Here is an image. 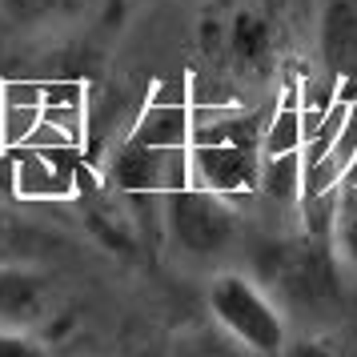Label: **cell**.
I'll return each instance as SVG.
<instances>
[{
  "instance_id": "7",
  "label": "cell",
  "mask_w": 357,
  "mask_h": 357,
  "mask_svg": "<svg viewBox=\"0 0 357 357\" xmlns=\"http://www.w3.org/2000/svg\"><path fill=\"white\" fill-rule=\"evenodd\" d=\"M132 141L145 145L189 149L193 141V97H189V77H177L173 84H157V93L141 105L137 121L129 125Z\"/></svg>"
},
{
  "instance_id": "12",
  "label": "cell",
  "mask_w": 357,
  "mask_h": 357,
  "mask_svg": "<svg viewBox=\"0 0 357 357\" xmlns=\"http://www.w3.org/2000/svg\"><path fill=\"white\" fill-rule=\"evenodd\" d=\"M257 193L273 197V201H281V205H301V153L265 157Z\"/></svg>"
},
{
  "instance_id": "3",
  "label": "cell",
  "mask_w": 357,
  "mask_h": 357,
  "mask_svg": "<svg viewBox=\"0 0 357 357\" xmlns=\"http://www.w3.org/2000/svg\"><path fill=\"white\" fill-rule=\"evenodd\" d=\"M161 217H165L169 245L189 261L225 257L233 249V241H237V233H241V221H237V213L229 205V197L197 189V185H185L177 193H165Z\"/></svg>"
},
{
  "instance_id": "4",
  "label": "cell",
  "mask_w": 357,
  "mask_h": 357,
  "mask_svg": "<svg viewBox=\"0 0 357 357\" xmlns=\"http://www.w3.org/2000/svg\"><path fill=\"white\" fill-rule=\"evenodd\" d=\"M4 177L20 201H77L89 189V161L68 145H13Z\"/></svg>"
},
{
  "instance_id": "10",
  "label": "cell",
  "mask_w": 357,
  "mask_h": 357,
  "mask_svg": "<svg viewBox=\"0 0 357 357\" xmlns=\"http://www.w3.org/2000/svg\"><path fill=\"white\" fill-rule=\"evenodd\" d=\"M305 149V121H301V105H297V89L289 84V93L281 97L265 132H261V157H285V153H301Z\"/></svg>"
},
{
  "instance_id": "8",
  "label": "cell",
  "mask_w": 357,
  "mask_h": 357,
  "mask_svg": "<svg viewBox=\"0 0 357 357\" xmlns=\"http://www.w3.org/2000/svg\"><path fill=\"white\" fill-rule=\"evenodd\" d=\"M49 281L29 265H0V329H36L49 317Z\"/></svg>"
},
{
  "instance_id": "16",
  "label": "cell",
  "mask_w": 357,
  "mask_h": 357,
  "mask_svg": "<svg viewBox=\"0 0 357 357\" xmlns=\"http://www.w3.org/2000/svg\"><path fill=\"white\" fill-rule=\"evenodd\" d=\"M341 189H354L357 193V153H354V161H349V173H345V181H341Z\"/></svg>"
},
{
  "instance_id": "13",
  "label": "cell",
  "mask_w": 357,
  "mask_h": 357,
  "mask_svg": "<svg viewBox=\"0 0 357 357\" xmlns=\"http://www.w3.org/2000/svg\"><path fill=\"white\" fill-rule=\"evenodd\" d=\"M333 245H337L341 261L357 273V193L354 189H337V201H333Z\"/></svg>"
},
{
  "instance_id": "17",
  "label": "cell",
  "mask_w": 357,
  "mask_h": 357,
  "mask_svg": "<svg viewBox=\"0 0 357 357\" xmlns=\"http://www.w3.org/2000/svg\"><path fill=\"white\" fill-rule=\"evenodd\" d=\"M4 153H8V145H4V129H0V173H4Z\"/></svg>"
},
{
  "instance_id": "1",
  "label": "cell",
  "mask_w": 357,
  "mask_h": 357,
  "mask_svg": "<svg viewBox=\"0 0 357 357\" xmlns=\"http://www.w3.org/2000/svg\"><path fill=\"white\" fill-rule=\"evenodd\" d=\"M205 65L225 81H261L281 52V13L273 0H209L197 20Z\"/></svg>"
},
{
  "instance_id": "15",
  "label": "cell",
  "mask_w": 357,
  "mask_h": 357,
  "mask_svg": "<svg viewBox=\"0 0 357 357\" xmlns=\"http://www.w3.org/2000/svg\"><path fill=\"white\" fill-rule=\"evenodd\" d=\"M0 357H49L29 329H0Z\"/></svg>"
},
{
  "instance_id": "9",
  "label": "cell",
  "mask_w": 357,
  "mask_h": 357,
  "mask_svg": "<svg viewBox=\"0 0 357 357\" xmlns=\"http://www.w3.org/2000/svg\"><path fill=\"white\" fill-rule=\"evenodd\" d=\"M321 52L329 73L354 81L357 73V0H329L321 20Z\"/></svg>"
},
{
  "instance_id": "14",
  "label": "cell",
  "mask_w": 357,
  "mask_h": 357,
  "mask_svg": "<svg viewBox=\"0 0 357 357\" xmlns=\"http://www.w3.org/2000/svg\"><path fill=\"white\" fill-rule=\"evenodd\" d=\"M89 0H0L4 17L17 24H40L52 17H77Z\"/></svg>"
},
{
  "instance_id": "11",
  "label": "cell",
  "mask_w": 357,
  "mask_h": 357,
  "mask_svg": "<svg viewBox=\"0 0 357 357\" xmlns=\"http://www.w3.org/2000/svg\"><path fill=\"white\" fill-rule=\"evenodd\" d=\"M40 257V233L0 201V265H29Z\"/></svg>"
},
{
  "instance_id": "2",
  "label": "cell",
  "mask_w": 357,
  "mask_h": 357,
  "mask_svg": "<svg viewBox=\"0 0 357 357\" xmlns=\"http://www.w3.org/2000/svg\"><path fill=\"white\" fill-rule=\"evenodd\" d=\"M205 305H209L213 321L221 325L237 345H245L249 354H261V357L285 354V337H289L285 317H281L277 301L249 273H237V269L213 273L209 289H205Z\"/></svg>"
},
{
  "instance_id": "6",
  "label": "cell",
  "mask_w": 357,
  "mask_h": 357,
  "mask_svg": "<svg viewBox=\"0 0 357 357\" xmlns=\"http://www.w3.org/2000/svg\"><path fill=\"white\" fill-rule=\"evenodd\" d=\"M261 145L249 141H209L189 145V185L221 197H245L261 189Z\"/></svg>"
},
{
  "instance_id": "5",
  "label": "cell",
  "mask_w": 357,
  "mask_h": 357,
  "mask_svg": "<svg viewBox=\"0 0 357 357\" xmlns=\"http://www.w3.org/2000/svg\"><path fill=\"white\" fill-rule=\"evenodd\" d=\"M105 177L125 197H165L189 185V149L145 145L121 137L113 157L105 165Z\"/></svg>"
}]
</instances>
